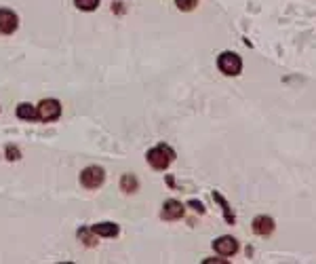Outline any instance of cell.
I'll return each instance as SVG.
<instances>
[{
  "instance_id": "cell-11",
  "label": "cell",
  "mask_w": 316,
  "mask_h": 264,
  "mask_svg": "<svg viewBox=\"0 0 316 264\" xmlns=\"http://www.w3.org/2000/svg\"><path fill=\"white\" fill-rule=\"evenodd\" d=\"M17 119L21 121H38V110L32 104H19L17 106Z\"/></svg>"
},
{
  "instance_id": "cell-4",
  "label": "cell",
  "mask_w": 316,
  "mask_h": 264,
  "mask_svg": "<svg viewBox=\"0 0 316 264\" xmlns=\"http://www.w3.org/2000/svg\"><path fill=\"white\" fill-rule=\"evenodd\" d=\"M38 121L43 123H53L61 117V104L53 100V97H49V100H43L38 104Z\"/></svg>"
},
{
  "instance_id": "cell-8",
  "label": "cell",
  "mask_w": 316,
  "mask_h": 264,
  "mask_svg": "<svg viewBox=\"0 0 316 264\" xmlns=\"http://www.w3.org/2000/svg\"><path fill=\"white\" fill-rule=\"evenodd\" d=\"M160 216H162V220H179L181 216H184V205H181L179 201H175V199L164 201Z\"/></svg>"
},
{
  "instance_id": "cell-19",
  "label": "cell",
  "mask_w": 316,
  "mask_h": 264,
  "mask_svg": "<svg viewBox=\"0 0 316 264\" xmlns=\"http://www.w3.org/2000/svg\"><path fill=\"white\" fill-rule=\"evenodd\" d=\"M167 184H169V186H175V180H173V178L169 176V178H167Z\"/></svg>"
},
{
  "instance_id": "cell-3",
  "label": "cell",
  "mask_w": 316,
  "mask_h": 264,
  "mask_svg": "<svg viewBox=\"0 0 316 264\" xmlns=\"http://www.w3.org/2000/svg\"><path fill=\"white\" fill-rule=\"evenodd\" d=\"M104 180H105V171H104V167H99V165H91V167L82 169V173H80V184L89 188V191L99 188L104 184Z\"/></svg>"
},
{
  "instance_id": "cell-18",
  "label": "cell",
  "mask_w": 316,
  "mask_h": 264,
  "mask_svg": "<svg viewBox=\"0 0 316 264\" xmlns=\"http://www.w3.org/2000/svg\"><path fill=\"white\" fill-rule=\"evenodd\" d=\"M207 262H226V260H223V258H209V260H205V264Z\"/></svg>"
},
{
  "instance_id": "cell-16",
  "label": "cell",
  "mask_w": 316,
  "mask_h": 264,
  "mask_svg": "<svg viewBox=\"0 0 316 264\" xmlns=\"http://www.w3.org/2000/svg\"><path fill=\"white\" fill-rule=\"evenodd\" d=\"M4 154H6V161H19L21 159V152H19L17 146H6Z\"/></svg>"
},
{
  "instance_id": "cell-12",
  "label": "cell",
  "mask_w": 316,
  "mask_h": 264,
  "mask_svg": "<svg viewBox=\"0 0 316 264\" xmlns=\"http://www.w3.org/2000/svg\"><path fill=\"white\" fill-rule=\"evenodd\" d=\"M120 188L124 193H135L137 191V178L133 173H127V176L120 178Z\"/></svg>"
},
{
  "instance_id": "cell-1",
  "label": "cell",
  "mask_w": 316,
  "mask_h": 264,
  "mask_svg": "<svg viewBox=\"0 0 316 264\" xmlns=\"http://www.w3.org/2000/svg\"><path fill=\"white\" fill-rule=\"evenodd\" d=\"M146 159H148V163L152 165L154 169L162 171V169L169 167L173 159H175V152H173V148H169L167 144H160V146L152 148V150H148Z\"/></svg>"
},
{
  "instance_id": "cell-15",
  "label": "cell",
  "mask_w": 316,
  "mask_h": 264,
  "mask_svg": "<svg viewBox=\"0 0 316 264\" xmlns=\"http://www.w3.org/2000/svg\"><path fill=\"white\" fill-rule=\"evenodd\" d=\"M179 11H194L198 6V0H175Z\"/></svg>"
},
{
  "instance_id": "cell-5",
  "label": "cell",
  "mask_w": 316,
  "mask_h": 264,
  "mask_svg": "<svg viewBox=\"0 0 316 264\" xmlns=\"http://www.w3.org/2000/svg\"><path fill=\"white\" fill-rule=\"evenodd\" d=\"M19 28V17L17 13L11 9H0V34L9 36Z\"/></svg>"
},
{
  "instance_id": "cell-9",
  "label": "cell",
  "mask_w": 316,
  "mask_h": 264,
  "mask_svg": "<svg viewBox=\"0 0 316 264\" xmlns=\"http://www.w3.org/2000/svg\"><path fill=\"white\" fill-rule=\"evenodd\" d=\"M93 235H99V237H116L118 235V224L114 222H99V224H93L91 226Z\"/></svg>"
},
{
  "instance_id": "cell-10",
  "label": "cell",
  "mask_w": 316,
  "mask_h": 264,
  "mask_svg": "<svg viewBox=\"0 0 316 264\" xmlns=\"http://www.w3.org/2000/svg\"><path fill=\"white\" fill-rule=\"evenodd\" d=\"M213 199L217 201L219 205H221V211H223V218H226V222L228 224H234L236 222V216H234V211H232V207H230V203L223 199V195H219L217 191H213Z\"/></svg>"
},
{
  "instance_id": "cell-14",
  "label": "cell",
  "mask_w": 316,
  "mask_h": 264,
  "mask_svg": "<svg viewBox=\"0 0 316 264\" xmlns=\"http://www.w3.org/2000/svg\"><path fill=\"white\" fill-rule=\"evenodd\" d=\"M102 0H74V4L78 6L80 11H95Z\"/></svg>"
},
{
  "instance_id": "cell-13",
  "label": "cell",
  "mask_w": 316,
  "mask_h": 264,
  "mask_svg": "<svg viewBox=\"0 0 316 264\" xmlns=\"http://www.w3.org/2000/svg\"><path fill=\"white\" fill-rule=\"evenodd\" d=\"M78 239H80V241L85 243L87 247H95V245H97L95 237H93V230H91V228H80V230H78Z\"/></svg>"
},
{
  "instance_id": "cell-6",
  "label": "cell",
  "mask_w": 316,
  "mask_h": 264,
  "mask_svg": "<svg viewBox=\"0 0 316 264\" xmlns=\"http://www.w3.org/2000/svg\"><path fill=\"white\" fill-rule=\"evenodd\" d=\"M213 250L217 252L219 256H234L238 252V241L234 237H230V235H223L219 239H215L213 241Z\"/></svg>"
},
{
  "instance_id": "cell-7",
  "label": "cell",
  "mask_w": 316,
  "mask_h": 264,
  "mask_svg": "<svg viewBox=\"0 0 316 264\" xmlns=\"http://www.w3.org/2000/svg\"><path fill=\"white\" fill-rule=\"evenodd\" d=\"M251 228H253V233L255 235H260V237H268L274 233V228H276V224H274V220L270 216H257L253 218L251 222Z\"/></svg>"
},
{
  "instance_id": "cell-2",
  "label": "cell",
  "mask_w": 316,
  "mask_h": 264,
  "mask_svg": "<svg viewBox=\"0 0 316 264\" xmlns=\"http://www.w3.org/2000/svg\"><path fill=\"white\" fill-rule=\"evenodd\" d=\"M217 68H219L221 74H226V76H238L240 70H243V60H240L236 53L226 51V53L219 55Z\"/></svg>"
},
{
  "instance_id": "cell-17",
  "label": "cell",
  "mask_w": 316,
  "mask_h": 264,
  "mask_svg": "<svg viewBox=\"0 0 316 264\" xmlns=\"http://www.w3.org/2000/svg\"><path fill=\"white\" fill-rule=\"evenodd\" d=\"M188 205H190V207H192L194 211H198V213H205V207H203V203H201V201H190Z\"/></svg>"
}]
</instances>
